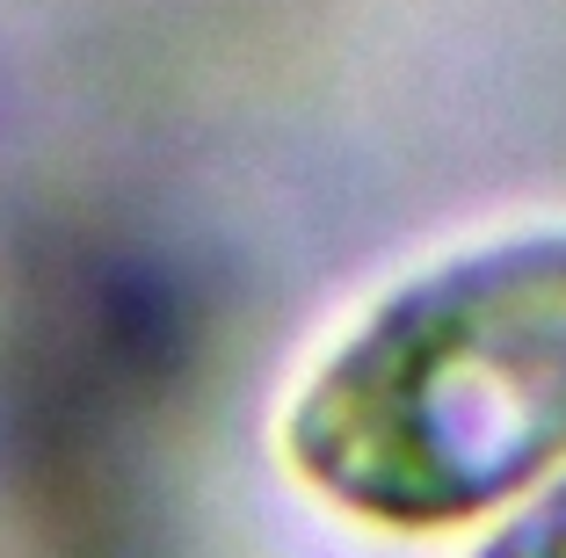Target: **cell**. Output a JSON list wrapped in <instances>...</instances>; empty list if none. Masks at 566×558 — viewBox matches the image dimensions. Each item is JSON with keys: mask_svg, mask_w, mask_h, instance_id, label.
I'll return each mask as SVG.
<instances>
[{"mask_svg": "<svg viewBox=\"0 0 566 558\" xmlns=\"http://www.w3.org/2000/svg\"><path fill=\"white\" fill-rule=\"evenodd\" d=\"M283 457L378 529H458L566 464V232L480 246L370 305L283 413Z\"/></svg>", "mask_w": 566, "mask_h": 558, "instance_id": "1", "label": "cell"}, {"mask_svg": "<svg viewBox=\"0 0 566 558\" xmlns=\"http://www.w3.org/2000/svg\"><path fill=\"white\" fill-rule=\"evenodd\" d=\"M480 558H566V478L552 493H537Z\"/></svg>", "mask_w": 566, "mask_h": 558, "instance_id": "2", "label": "cell"}]
</instances>
